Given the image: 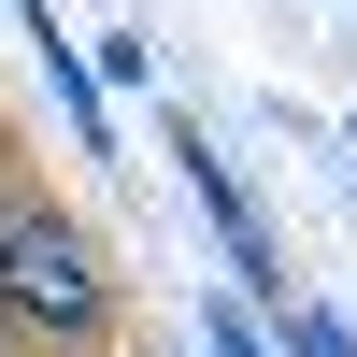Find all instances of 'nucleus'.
Returning a JSON list of instances; mask_svg holds the SVG:
<instances>
[{
	"instance_id": "f257e3e1",
	"label": "nucleus",
	"mask_w": 357,
	"mask_h": 357,
	"mask_svg": "<svg viewBox=\"0 0 357 357\" xmlns=\"http://www.w3.org/2000/svg\"><path fill=\"white\" fill-rule=\"evenodd\" d=\"M0 329H15V357H100L114 343V272L57 200H0Z\"/></svg>"
},
{
	"instance_id": "f03ea898",
	"label": "nucleus",
	"mask_w": 357,
	"mask_h": 357,
	"mask_svg": "<svg viewBox=\"0 0 357 357\" xmlns=\"http://www.w3.org/2000/svg\"><path fill=\"white\" fill-rule=\"evenodd\" d=\"M286 357H357V329H343V314H301V301H286Z\"/></svg>"
},
{
	"instance_id": "7ed1b4c3",
	"label": "nucleus",
	"mask_w": 357,
	"mask_h": 357,
	"mask_svg": "<svg viewBox=\"0 0 357 357\" xmlns=\"http://www.w3.org/2000/svg\"><path fill=\"white\" fill-rule=\"evenodd\" d=\"M215 357H272V343H257V329H243V314H229V329H215Z\"/></svg>"
},
{
	"instance_id": "20e7f679",
	"label": "nucleus",
	"mask_w": 357,
	"mask_h": 357,
	"mask_svg": "<svg viewBox=\"0 0 357 357\" xmlns=\"http://www.w3.org/2000/svg\"><path fill=\"white\" fill-rule=\"evenodd\" d=\"M0 357H15V329H0Z\"/></svg>"
}]
</instances>
